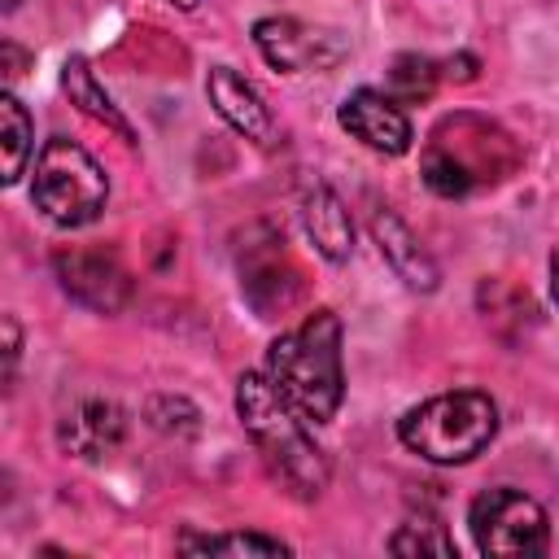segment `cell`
Masks as SVG:
<instances>
[{"mask_svg":"<svg viewBox=\"0 0 559 559\" xmlns=\"http://www.w3.org/2000/svg\"><path fill=\"white\" fill-rule=\"evenodd\" d=\"M31 201L57 227H87L100 218V210L109 201V179L83 144L52 135V140H44V148L35 157Z\"/></svg>","mask_w":559,"mask_h":559,"instance_id":"5b68a950","label":"cell"},{"mask_svg":"<svg viewBox=\"0 0 559 559\" xmlns=\"http://www.w3.org/2000/svg\"><path fill=\"white\" fill-rule=\"evenodd\" d=\"M467 528L480 555H511V559H533L550 550V520L537 498L498 485L485 489L467 507Z\"/></svg>","mask_w":559,"mask_h":559,"instance_id":"8992f818","label":"cell"},{"mask_svg":"<svg viewBox=\"0 0 559 559\" xmlns=\"http://www.w3.org/2000/svg\"><path fill=\"white\" fill-rule=\"evenodd\" d=\"M389 550L393 555H441V559H454V537L432 515H419V520L397 524V533L389 537Z\"/></svg>","mask_w":559,"mask_h":559,"instance_id":"d6986e66","label":"cell"},{"mask_svg":"<svg viewBox=\"0 0 559 559\" xmlns=\"http://www.w3.org/2000/svg\"><path fill=\"white\" fill-rule=\"evenodd\" d=\"M52 271H57V284L70 301H79L83 310H96V314H118L131 297V275L118 266L114 253H100V249H61L52 253Z\"/></svg>","mask_w":559,"mask_h":559,"instance_id":"52a82bcc","label":"cell"},{"mask_svg":"<svg viewBox=\"0 0 559 559\" xmlns=\"http://www.w3.org/2000/svg\"><path fill=\"white\" fill-rule=\"evenodd\" d=\"M183 555H288V542L266 537V533H183L179 537Z\"/></svg>","mask_w":559,"mask_h":559,"instance_id":"e0dca14e","label":"cell"},{"mask_svg":"<svg viewBox=\"0 0 559 559\" xmlns=\"http://www.w3.org/2000/svg\"><path fill=\"white\" fill-rule=\"evenodd\" d=\"M336 122H341L354 140H362L371 153H384V157H402V153L411 148V140H415L406 109H402L389 92H376V87L349 92V96L341 100V109H336Z\"/></svg>","mask_w":559,"mask_h":559,"instance_id":"9c48e42d","label":"cell"},{"mask_svg":"<svg viewBox=\"0 0 559 559\" xmlns=\"http://www.w3.org/2000/svg\"><path fill=\"white\" fill-rule=\"evenodd\" d=\"M17 4H22V0H0V9H4V13H13Z\"/></svg>","mask_w":559,"mask_h":559,"instance_id":"cb8c5ba5","label":"cell"},{"mask_svg":"<svg viewBox=\"0 0 559 559\" xmlns=\"http://www.w3.org/2000/svg\"><path fill=\"white\" fill-rule=\"evenodd\" d=\"M61 87H66L70 105H79V114H87L92 122H100V127H105V131H114L118 140L135 144L131 122L118 114V105L109 100V92H105V87H100V79L92 74L87 57H66V66H61Z\"/></svg>","mask_w":559,"mask_h":559,"instance_id":"9a60e30c","label":"cell"},{"mask_svg":"<svg viewBox=\"0 0 559 559\" xmlns=\"http://www.w3.org/2000/svg\"><path fill=\"white\" fill-rule=\"evenodd\" d=\"M205 96H210L214 114H218L236 135H245V140H253V144H271V135H275L271 109H266V100L258 96V87H253L245 74H236L231 66H210V74H205Z\"/></svg>","mask_w":559,"mask_h":559,"instance_id":"30bf717a","label":"cell"},{"mask_svg":"<svg viewBox=\"0 0 559 559\" xmlns=\"http://www.w3.org/2000/svg\"><path fill=\"white\" fill-rule=\"evenodd\" d=\"M0 148H4V183H17L26 170V157L35 148V122L22 109L13 92H0Z\"/></svg>","mask_w":559,"mask_h":559,"instance_id":"2e32d148","label":"cell"},{"mask_svg":"<svg viewBox=\"0 0 559 559\" xmlns=\"http://www.w3.org/2000/svg\"><path fill=\"white\" fill-rule=\"evenodd\" d=\"M122 437H127V415L109 397H83L57 424L61 450H70L79 459H105L122 445Z\"/></svg>","mask_w":559,"mask_h":559,"instance_id":"8fae6325","label":"cell"},{"mask_svg":"<svg viewBox=\"0 0 559 559\" xmlns=\"http://www.w3.org/2000/svg\"><path fill=\"white\" fill-rule=\"evenodd\" d=\"M0 57H4V74H9V79H17V74H22V61H26V57H22V48L4 39V44H0Z\"/></svg>","mask_w":559,"mask_h":559,"instance_id":"7402d4cb","label":"cell"},{"mask_svg":"<svg viewBox=\"0 0 559 559\" xmlns=\"http://www.w3.org/2000/svg\"><path fill=\"white\" fill-rule=\"evenodd\" d=\"M550 293H555V301H559V249L550 253Z\"/></svg>","mask_w":559,"mask_h":559,"instance_id":"603a6c76","label":"cell"},{"mask_svg":"<svg viewBox=\"0 0 559 559\" xmlns=\"http://www.w3.org/2000/svg\"><path fill=\"white\" fill-rule=\"evenodd\" d=\"M437 79H441V70H437L432 57L402 52V57H393V66H389V96H393L397 105L428 100V96L437 92Z\"/></svg>","mask_w":559,"mask_h":559,"instance_id":"ac0fdd59","label":"cell"},{"mask_svg":"<svg viewBox=\"0 0 559 559\" xmlns=\"http://www.w3.org/2000/svg\"><path fill=\"white\" fill-rule=\"evenodd\" d=\"M197 406L188 402V397H170V393H162V397H153L148 402V424L153 428H162V432H197Z\"/></svg>","mask_w":559,"mask_h":559,"instance_id":"ffe728a7","label":"cell"},{"mask_svg":"<svg viewBox=\"0 0 559 559\" xmlns=\"http://www.w3.org/2000/svg\"><path fill=\"white\" fill-rule=\"evenodd\" d=\"M266 376L310 424H328L345 397L341 319L332 310H314L297 328L280 332L266 349Z\"/></svg>","mask_w":559,"mask_h":559,"instance_id":"7a4b0ae2","label":"cell"},{"mask_svg":"<svg viewBox=\"0 0 559 559\" xmlns=\"http://www.w3.org/2000/svg\"><path fill=\"white\" fill-rule=\"evenodd\" d=\"M498 432V406L480 389L437 393L397 419V441L428 463H472Z\"/></svg>","mask_w":559,"mask_h":559,"instance_id":"277c9868","label":"cell"},{"mask_svg":"<svg viewBox=\"0 0 559 559\" xmlns=\"http://www.w3.org/2000/svg\"><path fill=\"white\" fill-rule=\"evenodd\" d=\"M253 44H258L262 61L280 74L328 70L345 57V44L332 31H314L297 17H258L253 22Z\"/></svg>","mask_w":559,"mask_h":559,"instance_id":"ba28073f","label":"cell"},{"mask_svg":"<svg viewBox=\"0 0 559 559\" xmlns=\"http://www.w3.org/2000/svg\"><path fill=\"white\" fill-rule=\"evenodd\" d=\"M236 415L253 441V450L262 454L266 472L301 502H314L328 480H332V463L319 450V441L310 437V419L280 393V384L262 371H245L236 380Z\"/></svg>","mask_w":559,"mask_h":559,"instance_id":"6da1fadb","label":"cell"},{"mask_svg":"<svg viewBox=\"0 0 559 559\" xmlns=\"http://www.w3.org/2000/svg\"><path fill=\"white\" fill-rule=\"evenodd\" d=\"M170 4H179V9H197L201 0H170Z\"/></svg>","mask_w":559,"mask_h":559,"instance_id":"d4e9b609","label":"cell"},{"mask_svg":"<svg viewBox=\"0 0 559 559\" xmlns=\"http://www.w3.org/2000/svg\"><path fill=\"white\" fill-rule=\"evenodd\" d=\"M240 288H245V297L253 301V310H258L262 319H271L275 310H288V306L297 301L301 275H297V266L288 262L284 240L271 236V240H266V253L249 249V253L240 258Z\"/></svg>","mask_w":559,"mask_h":559,"instance_id":"7c38bea8","label":"cell"},{"mask_svg":"<svg viewBox=\"0 0 559 559\" xmlns=\"http://www.w3.org/2000/svg\"><path fill=\"white\" fill-rule=\"evenodd\" d=\"M520 166V148L515 140L480 118V114H450L432 127L424 153H419V175L437 197H467L476 188L502 183L507 175H515Z\"/></svg>","mask_w":559,"mask_h":559,"instance_id":"3957f363","label":"cell"},{"mask_svg":"<svg viewBox=\"0 0 559 559\" xmlns=\"http://www.w3.org/2000/svg\"><path fill=\"white\" fill-rule=\"evenodd\" d=\"M301 223H306V236L314 240V249L328 262H349V253H354V218H349L345 201L328 183H310L301 192Z\"/></svg>","mask_w":559,"mask_h":559,"instance_id":"5bb4252c","label":"cell"},{"mask_svg":"<svg viewBox=\"0 0 559 559\" xmlns=\"http://www.w3.org/2000/svg\"><path fill=\"white\" fill-rule=\"evenodd\" d=\"M17 319L4 314V384H13V367H17Z\"/></svg>","mask_w":559,"mask_h":559,"instance_id":"44dd1931","label":"cell"},{"mask_svg":"<svg viewBox=\"0 0 559 559\" xmlns=\"http://www.w3.org/2000/svg\"><path fill=\"white\" fill-rule=\"evenodd\" d=\"M371 240L380 245V258L393 266V275H397L406 288H415V293H432V288H437L441 271H437L432 253L415 240V231H411L393 210H376V214H371Z\"/></svg>","mask_w":559,"mask_h":559,"instance_id":"4fadbf2b","label":"cell"}]
</instances>
